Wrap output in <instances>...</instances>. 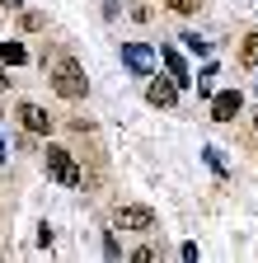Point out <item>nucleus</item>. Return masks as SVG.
Masks as SVG:
<instances>
[{
  "label": "nucleus",
  "mask_w": 258,
  "mask_h": 263,
  "mask_svg": "<svg viewBox=\"0 0 258 263\" xmlns=\"http://www.w3.org/2000/svg\"><path fill=\"white\" fill-rule=\"evenodd\" d=\"M52 89H56L61 99H71V104H75V99H85V71H80V61H75V57H66V61L56 66Z\"/></svg>",
  "instance_id": "f257e3e1"
},
{
  "label": "nucleus",
  "mask_w": 258,
  "mask_h": 263,
  "mask_svg": "<svg viewBox=\"0 0 258 263\" xmlns=\"http://www.w3.org/2000/svg\"><path fill=\"white\" fill-rule=\"evenodd\" d=\"M47 174L56 183H66V188H80V164L66 146H47Z\"/></svg>",
  "instance_id": "f03ea898"
},
{
  "label": "nucleus",
  "mask_w": 258,
  "mask_h": 263,
  "mask_svg": "<svg viewBox=\"0 0 258 263\" xmlns=\"http://www.w3.org/2000/svg\"><path fill=\"white\" fill-rule=\"evenodd\" d=\"M113 226H117V230H136V235H146V230H155V212L141 207V202H127V207H117Z\"/></svg>",
  "instance_id": "7ed1b4c3"
},
{
  "label": "nucleus",
  "mask_w": 258,
  "mask_h": 263,
  "mask_svg": "<svg viewBox=\"0 0 258 263\" xmlns=\"http://www.w3.org/2000/svg\"><path fill=\"white\" fill-rule=\"evenodd\" d=\"M240 108H244V94H240V89H221V94L211 99V118H216V122H235Z\"/></svg>",
  "instance_id": "20e7f679"
},
{
  "label": "nucleus",
  "mask_w": 258,
  "mask_h": 263,
  "mask_svg": "<svg viewBox=\"0 0 258 263\" xmlns=\"http://www.w3.org/2000/svg\"><path fill=\"white\" fill-rule=\"evenodd\" d=\"M146 99H150L155 108H174V104H178V80H174V76H169V80H150V85H146Z\"/></svg>",
  "instance_id": "39448f33"
},
{
  "label": "nucleus",
  "mask_w": 258,
  "mask_h": 263,
  "mask_svg": "<svg viewBox=\"0 0 258 263\" xmlns=\"http://www.w3.org/2000/svg\"><path fill=\"white\" fill-rule=\"evenodd\" d=\"M19 122L33 132V137H47V132H52V118H47V108H38V104H19Z\"/></svg>",
  "instance_id": "423d86ee"
},
{
  "label": "nucleus",
  "mask_w": 258,
  "mask_h": 263,
  "mask_svg": "<svg viewBox=\"0 0 258 263\" xmlns=\"http://www.w3.org/2000/svg\"><path fill=\"white\" fill-rule=\"evenodd\" d=\"M122 61L132 66L136 76H150V66H155V52H150V47H141V43H132V47H122Z\"/></svg>",
  "instance_id": "0eeeda50"
},
{
  "label": "nucleus",
  "mask_w": 258,
  "mask_h": 263,
  "mask_svg": "<svg viewBox=\"0 0 258 263\" xmlns=\"http://www.w3.org/2000/svg\"><path fill=\"white\" fill-rule=\"evenodd\" d=\"M160 57H165V71H169V76H174L178 85H188V80H192V76H188V61H183V57H178L174 47H165Z\"/></svg>",
  "instance_id": "6e6552de"
},
{
  "label": "nucleus",
  "mask_w": 258,
  "mask_h": 263,
  "mask_svg": "<svg viewBox=\"0 0 258 263\" xmlns=\"http://www.w3.org/2000/svg\"><path fill=\"white\" fill-rule=\"evenodd\" d=\"M0 61H5V66H24V61H28V52H24L19 43H0Z\"/></svg>",
  "instance_id": "1a4fd4ad"
},
{
  "label": "nucleus",
  "mask_w": 258,
  "mask_h": 263,
  "mask_svg": "<svg viewBox=\"0 0 258 263\" xmlns=\"http://www.w3.org/2000/svg\"><path fill=\"white\" fill-rule=\"evenodd\" d=\"M240 61H244V66H258V33H249V38H244V47H240Z\"/></svg>",
  "instance_id": "9d476101"
},
{
  "label": "nucleus",
  "mask_w": 258,
  "mask_h": 263,
  "mask_svg": "<svg viewBox=\"0 0 258 263\" xmlns=\"http://www.w3.org/2000/svg\"><path fill=\"white\" fill-rule=\"evenodd\" d=\"M197 5H202V0H169V10H174V14H192Z\"/></svg>",
  "instance_id": "9b49d317"
},
{
  "label": "nucleus",
  "mask_w": 258,
  "mask_h": 263,
  "mask_svg": "<svg viewBox=\"0 0 258 263\" xmlns=\"http://www.w3.org/2000/svg\"><path fill=\"white\" fill-rule=\"evenodd\" d=\"M150 258H160L150 245H141V249H132V263H150Z\"/></svg>",
  "instance_id": "f8f14e48"
}]
</instances>
